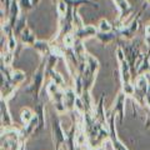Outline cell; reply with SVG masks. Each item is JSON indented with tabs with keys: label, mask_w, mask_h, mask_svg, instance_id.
<instances>
[{
	"label": "cell",
	"mask_w": 150,
	"mask_h": 150,
	"mask_svg": "<svg viewBox=\"0 0 150 150\" xmlns=\"http://www.w3.org/2000/svg\"><path fill=\"white\" fill-rule=\"evenodd\" d=\"M54 108H55V111L59 112V114H63V112L68 111L67 108H65L64 101H59V103H54Z\"/></svg>",
	"instance_id": "cell-25"
},
{
	"label": "cell",
	"mask_w": 150,
	"mask_h": 150,
	"mask_svg": "<svg viewBox=\"0 0 150 150\" xmlns=\"http://www.w3.org/2000/svg\"><path fill=\"white\" fill-rule=\"evenodd\" d=\"M115 55H116V59H118V62L121 63L126 60V56H125V53H124V49L121 48V46H118V48L115 49Z\"/></svg>",
	"instance_id": "cell-24"
},
{
	"label": "cell",
	"mask_w": 150,
	"mask_h": 150,
	"mask_svg": "<svg viewBox=\"0 0 150 150\" xmlns=\"http://www.w3.org/2000/svg\"><path fill=\"white\" fill-rule=\"evenodd\" d=\"M145 35H150V21L145 25Z\"/></svg>",
	"instance_id": "cell-26"
},
{
	"label": "cell",
	"mask_w": 150,
	"mask_h": 150,
	"mask_svg": "<svg viewBox=\"0 0 150 150\" xmlns=\"http://www.w3.org/2000/svg\"><path fill=\"white\" fill-rule=\"evenodd\" d=\"M20 41H21V44H24V45L34 46V44L36 43V36H35L34 33L31 31L30 28H26V29L21 33Z\"/></svg>",
	"instance_id": "cell-12"
},
{
	"label": "cell",
	"mask_w": 150,
	"mask_h": 150,
	"mask_svg": "<svg viewBox=\"0 0 150 150\" xmlns=\"http://www.w3.org/2000/svg\"><path fill=\"white\" fill-rule=\"evenodd\" d=\"M45 75H46V58H43L41 59L40 65L38 67L34 75H33L31 83L29 84V86L25 89V93L30 94L31 98L36 103H39V94L41 91V89H43Z\"/></svg>",
	"instance_id": "cell-1"
},
{
	"label": "cell",
	"mask_w": 150,
	"mask_h": 150,
	"mask_svg": "<svg viewBox=\"0 0 150 150\" xmlns=\"http://www.w3.org/2000/svg\"><path fill=\"white\" fill-rule=\"evenodd\" d=\"M142 11H143V9L135 14V16H134L133 20H131L128 25H126L125 28H123V29L119 31V35L121 38H124L125 40H131L134 38L135 33H137L138 28H139V24H140V16H142Z\"/></svg>",
	"instance_id": "cell-4"
},
{
	"label": "cell",
	"mask_w": 150,
	"mask_h": 150,
	"mask_svg": "<svg viewBox=\"0 0 150 150\" xmlns=\"http://www.w3.org/2000/svg\"><path fill=\"white\" fill-rule=\"evenodd\" d=\"M14 60V53H10V51H6L5 54H1V64L8 65L10 67L11 63Z\"/></svg>",
	"instance_id": "cell-22"
},
{
	"label": "cell",
	"mask_w": 150,
	"mask_h": 150,
	"mask_svg": "<svg viewBox=\"0 0 150 150\" xmlns=\"http://www.w3.org/2000/svg\"><path fill=\"white\" fill-rule=\"evenodd\" d=\"M34 116H35V112L33 111L30 108H24V109L21 110V112H20V120H21V123L24 125L29 124L30 121L34 119Z\"/></svg>",
	"instance_id": "cell-17"
},
{
	"label": "cell",
	"mask_w": 150,
	"mask_h": 150,
	"mask_svg": "<svg viewBox=\"0 0 150 150\" xmlns=\"http://www.w3.org/2000/svg\"><path fill=\"white\" fill-rule=\"evenodd\" d=\"M145 105L149 106L150 109V95H146V98H145Z\"/></svg>",
	"instance_id": "cell-27"
},
{
	"label": "cell",
	"mask_w": 150,
	"mask_h": 150,
	"mask_svg": "<svg viewBox=\"0 0 150 150\" xmlns=\"http://www.w3.org/2000/svg\"><path fill=\"white\" fill-rule=\"evenodd\" d=\"M146 95H150V85H149V88H148V94Z\"/></svg>",
	"instance_id": "cell-28"
},
{
	"label": "cell",
	"mask_w": 150,
	"mask_h": 150,
	"mask_svg": "<svg viewBox=\"0 0 150 150\" xmlns=\"http://www.w3.org/2000/svg\"><path fill=\"white\" fill-rule=\"evenodd\" d=\"M26 18L25 16H20L18 19V21L15 23V25H14V35L15 36H20L21 33L26 29Z\"/></svg>",
	"instance_id": "cell-16"
},
{
	"label": "cell",
	"mask_w": 150,
	"mask_h": 150,
	"mask_svg": "<svg viewBox=\"0 0 150 150\" xmlns=\"http://www.w3.org/2000/svg\"><path fill=\"white\" fill-rule=\"evenodd\" d=\"M96 29H98V31H100V33H110V31H114V30H112V25L110 24L109 20H106V19H101V20L98 23Z\"/></svg>",
	"instance_id": "cell-19"
},
{
	"label": "cell",
	"mask_w": 150,
	"mask_h": 150,
	"mask_svg": "<svg viewBox=\"0 0 150 150\" xmlns=\"http://www.w3.org/2000/svg\"><path fill=\"white\" fill-rule=\"evenodd\" d=\"M118 35H119V33L115 31V30L110 31V33H100V31H98L96 39L100 40L104 45H106V44H110L111 41H114L116 38H118Z\"/></svg>",
	"instance_id": "cell-13"
},
{
	"label": "cell",
	"mask_w": 150,
	"mask_h": 150,
	"mask_svg": "<svg viewBox=\"0 0 150 150\" xmlns=\"http://www.w3.org/2000/svg\"><path fill=\"white\" fill-rule=\"evenodd\" d=\"M25 80V73L21 71V70H13V74H11V78L10 80H8L11 85L18 89V86Z\"/></svg>",
	"instance_id": "cell-14"
},
{
	"label": "cell",
	"mask_w": 150,
	"mask_h": 150,
	"mask_svg": "<svg viewBox=\"0 0 150 150\" xmlns=\"http://www.w3.org/2000/svg\"><path fill=\"white\" fill-rule=\"evenodd\" d=\"M51 135H53V142L55 146L54 150H60L64 144H67V131H64L56 116L51 120Z\"/></svg>",
	"instance_id": "cell-3"
},
{
	"label": "cell",
	"mask_w": 150,
	"mask_h": 150,
	"mask_svg": "<svg viewBox=\"0 0 150 150\" xmlns=\"http://www.w3.org/2000/svg\"><path fill=\"white\" fill-rule=\"evenodd\" d=\"M0 119H1V129L13 128V118L10 116V112L8 109V100L0 99Z\"/></svg>",
	"instance_id": "cell-6"
},
{
	"label": "cell",
	"mask_w": 150,
	"mask_h": 150,
	"mask_svg": "<svg viewBox=\"0 0 150 150\" xmlns=\"http://www.w3.org/2000/svg\"><path fill=\"white\" fill-rule=\"evenodd\" d=\"M78 99V94L75 93L74 88L71 86H68L65 89V94H64V104L65 108L69 112H71L75 110V103H76Z\"/></svg>",
	"instance_id": "cell-7"
},
{
	"label": "cell",
	"mask_w": 150,
	"mask_h": 150,
	"mask_svg": "<svg viewBox=\"0 0 150 150\" xmlns=\"http://www.w3.org/2000/svg\"><path fill=\"white\" fill-rule=\"evenodd\" d=\"M60 150H64V149H63V148H62V149H60Z\"/></svg>",
	"instance_id": "cell-30"
},
{
	"label": "cell",
	"mask_w": 150,
	"mask_h": 150,
	"mask_svg": "<svg viewBox=\"0 0 150 150\" xmlns=\"http://www.w3.org/2000/svg\"><path fill=\"white\" fill-rule=\"evenodd\" d=\"M115 114L110 111H106V123H108V129H109V140L112 145L114 150H128V148L125 146L119 140L118 134H116V128H115Z\"/></svg>",
	"instance_id": "cell-2"
},
{
	"label": "cell",
	"mask_w": 150,
	"mask_h": 150,
	"mask_svg": "<svg viewBox=\"0 0 150 150\" xmlns=\"http://www.w3.org/2000/svg\"><path fill=\"white\" fill-rule=\"evenodd\" d=\"M33 48L41 55V58H48L51 54V44L45 40H36V43Z\"/></svg>",
	"instance_id": "cell-11"
},
{
	"label": "cell",
	"mask_w": 150,
	"mask_h": 150,
	"mask_svg": "<svg viewBox=\"0 0 150 150\" xmlns=\"http://www.w3.org/2000/svg\"><path fill=\"white\" fill-rule=\"evenodd\" d=\"M46 74H49L50 75V78H51V81H54L56 85H59L62 89H67L68 85H67V83H65V79L63 78V75L58 73V71H55V70H50V71H46Z\"/></svg>",
	"instance_id": "cell-15"
},
{
	"label": "cell",
	"mask_w": 150,
	"mask_h": 150,
	"mask_svg": "<svg viewBox=\"0 0 150 150\" xmlns=\"http://www.w3.org/2000/svg\"><path fill=\"white\" fill-rule=\"evenodd\" d=\"M19 5L23 10H31L34 5H33V0H18Z\"/></svg>",
	"instance_id": "cell-23"
},
{
	"label": "cell",
	"mask_w": 150,
	"mask_h": 150,
	"mask_svg": "<svg viewBox=\"0 0 150 150\" xmlns=\"http://www.w3.org/2000/svg\"><path fill=\"white\" fill-rule=\"evenodd\" d=\"M121 93H124L126 96H134L135 94V85L133 81L121 83Z\"/></svg>",
	"instance_id": "cell-20"
},
{
	"label": "cell",
	"mask_w": 150,
	"mask_h": 150,
	"mask_svg": "<svg viewBox=\"0 0 150 150\" xmlns=\"http://www.w3.org/2000/svg\"><path fill=\"white\" fill-rule=\"evenodd\" d=\"M35 115L38 116V120H39V125H38L35 134H40L41 131L45 129V105H44V103H41V101L38 103V105L35 106Z\"/></svg>",
	"instance_id": "cell-9"
},
{
	"label": "cell",
	"mask_w": 150,
	"mask_h": 150,
	"mask_svg": "<svg viewBox=\"0 0 150 150\" xmlns=\"http://www.w3.org/2000/svg\"><path fill=\"white\" fill-rule=\"evenodd\" d=\"M125 100H126V95L120 91L118 95H116L114 105L111 108V111L114 112L115 115H118L120 124L124 121V116H125Z\"/></svg>",
	"instance_id": "cell-5"
},
{
	"label": "cell",
	"mask_w": 150,
	"mask_h": 150,
	"mask_svg": "<svg viewBox=\"0 0 150 150\" xmlns=\"http://www.w3.org/2000/svg\"><path fill=\"white\" fill-rule=\"evenodd\" d=\"M98 34V29L93 25H85L81 29H78V30H74V35L78 40H84V39H89L91 36H96Z\"/></svg>",
	"instance_id": "cell-8"
},
{
	"label": "cell",
	"mask_w": 150,
	"mask_h": 150,
	"mask_svg": "<svg viewBox=\"0 0 150 150\" xmlns=\"http://www.w3.org/2000/svg\"><path fill=\"white\" fill-rule=\"evenodd\" d=\"M8 51H10V53H14L15 54V50L18 48V40H16V36L15 35H10V36H8Z\"/></svg>",
	"instance_id": "cell-21"
},
{
	"label": "cell",
	"mask_w": 150,
	"mask_h": 150,
	"mask_svg": "<svg viewBox=\"0 0 150 150\" xmlns=\"http://www.w3.org/2000/svg\"><path fill=\"white\" fill-rule=\"evenodd\" d=\"M64 1L70 9H74V10H78L81 5H89L94 9H99V4L93 0H64Z\"/></svg>",
	"instance_id": "cell-10"
},
{
	"label": "cell",
	"mask_w": 150,
	"mask_h": 150,
	"mask_svg": "<svg viewBox=\"0 0 150 150\" xmlns=\"http://www.w3.org/2000/svg\"><path fill=\"white\" fill-rule=\"evenodd\" d=\"M96 150H106V149H105L104 146H103V148H100V149H96Z\"/></svg>",
	"instance_id": "cell-29"
},
{
	"label": "cell",
	"mask_w": 150,
	"mask_h": 150,
	"mask_svg": "<svg viewBox=\"0 0 150 150\" xmlns=\"http://www.w3.org/2000/svg\"><path fill=\"white\" fill-rule=\"evenodd\" d=\"M69 6L67 5V3L64 0H56V13H58L59 18H65V15L68 14Z\"/></svg>",
	"instance_id": "cell-18"
}]
</instances>
